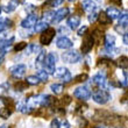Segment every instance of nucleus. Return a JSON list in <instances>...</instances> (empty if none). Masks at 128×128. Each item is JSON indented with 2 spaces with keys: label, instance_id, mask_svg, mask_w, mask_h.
Instances as JSON below:
<instances>
[{
  "label": "nucleus",
  "instance_id": "2f4dec72",
  "mask_svg": "<svg viewBox=\"0 0 128 128\" xmlns=\"http://www.w3.org/2000/svg\"><path fill=\"white\" fill-rule=\"evenodd\" d=\"M98 16H99V13H98L97 10H96V12H93V13H90V14H88V22H91V24L96 22V20L98 19Z\"/></svg>",
  "mask_w": 128,
  "mask_h": 128
},
{
  "label": "nucleus",
  "instance_id": "423d86ee",
  "mask_svg": "<svg viewBox=\"0 0 128 128\" xmlns=\"http://www.w3.org/2000/svg\"><path fill=\"white\" fill-rule=\"evenodd\" d=\"M55 34H56V30L54 28H47L44 32H42L40 36V42L42 46H48V44L51 43L52 38L55 37Z\"/></svg>",
  "mask_w": 128,
  "mask_h": 128
},
{
  "label": "nucleus",
  "instance_id": "b1692460",
  "mask_svg": "<svg viewBox=\"0 0 128 128\" xmlns=\"http://www.w3.org/2000/svg\"><path fill=\"white\" fill-rule=\"evenodd\" d=\"M92 36L94 38V43H98V44H101L102 40H104V35L101 33L99 29H96L93 33H92Z\"/></svg>",
  "mask_w": 128,
  "mask_h": 128
},
{
  "label": "nucleus",
  "instance_id": "bb28decb",
  "mask_svg": "<svg viewBox=\"0 0 128 128\" xmlns=\"http://www.w3.org/2000/svg\"><path fill=\"white\" fill-rule=\"evenodd\" d=\"M10 114H12V111H10V108L8 107H2L0 108V118L4 119V120H6V119H8L10 116Z\"/></svg>",
  "mask_w": 128,
  "mask_h": 128
},
{
  "label": "nucleus",
  "instance_id": "f257e3e1",
  "mask_svg": "<svg viewBox=\"0 0 128 128\" xmlns=\"http://www.w3.org/2000/svg\"><path fill=\"white\" fill-rule=\"evenodd\" d=\"M111 93L107 90H104V88H99V90H96V91L92 92V99L94 102L99 105H105L106 102L111 100Z\"/></svg>",
  "mask_w": 128,
  "mask_h": 128
},
{
  "label": "nucleus",
  "instance_id": "9b49d317",
  "mask_svg": "<svg viewBox=\"0 0 128 128\" xmlns=\"http://www.w3.org/2000/svg\"><path fill=\"white\" fill-rule=\"evenodd\" d=\"M66 24L70 29L74 30V29H77V28L79 27V24H80V18L78 16V15H72V16H70L68 19Z\"/></svg>",
  "mask_w": 128,
  "mask_h": 128
},
{
  "label": "nucleus",
  "instance_id": "a211bd4d",
  "mask_svg": "<svg viewBox=\"0 0 128 128\" xmlns=\"http://www.w3.org/2000/svg\"><path fill=\"white\" fill-rule=\"evenodd\" d=\"M18 5H19V1H18V0H10V2L4 7V10H5L6 13H10V12H13V10H16Z\"/></svg>",
  "mask_w": 128,
  "mask_h": 128
},
{
  "label": "nucleus",
  "instance_id": "58836bf2",
  "mask_svg": "<svg viewBox=\"0 0 128 128\" xmlns=\"http://www.w3.org/2000/svg\"><path fill=\"white\" fill-rule=\"evenodd\" d=\"M50 128H61V124H60V120L58 119H54L50 124Z\"/></svg>",
  "mask_w": 128,
  "mask_h": 128
},
{
  "label": "nucleus",
  "instance_id": "c9c22d12",
  "mask_svg": "<svg viewBox=\"0 0 128 128\" xmlns=\"http://www.w3.org/2000/svg\"><path fill=\"white\" fill-rule=\"evenodd\" d=\"M64 0H48L47 2L50 5V6L55 7V6H60V5H62L63 4Z\"/></svg>",
  "mask_w": 128,
  "mask_h": 128
},
{
  "label": "nucleus",
  "instance_id": "603ef678",
  "mask_svg": "<svg viewBox=\"0 0 128 128\" xmlns=\"http://www.w3.org/2000/svg\"><path fill=\"white\" fill-rule=\"evenodd\" d=\"M127 94H128V93H127Z\"/></svg>",
  "mask_w": 128,
  "mask_h": 128
},
{
  "label": "nucleus",
  "instance_id": "72a5a7b5",
  "mask_svg": "<svg viewBox=\"0 0 128 128\" xmlns=\"http://www.w3.org/2000/svg\"><path fill=\"white\" fill-rule=\"evenodd\" d=\"M8 88H10V84L8 83H4V84L0 85V94H4L8 92Z\"/></svg>",
  "mask_w": 128,
  "mask_h": 128
},
{
  "label": "nucleus",
  "instance_id": "f8f14e48",
  "mask_svg": "<svg viewBox=\"0 0 128 128\" xmlns=\"http://www.w3.org/2000/svg\"><path fill=\"white\" fill-rule=\"evenodd\" d=\"M82 8L88 13H93L97 10V5L92 0H84L82 1Z\"/></svg>",
  "mask_w": 128,
  "mask_h": 128
},
{
  "label": "nucleus",
  "instance_id": "f03ea898",
  "mask_svg": "<svg viewBox=\"0 0 128 128\" xmlns=\"http://www.w3.org/2000/svg\"><path fill=\"white\" fill-rule=\"evenodd\" d=\"M58 61V56L56 52H49L46 57V62H44V70L47 71L49 74H55V65Z\"/></svg>",
  "mask_w": 128,
  "mask_h": 128
},
{
  "label": "nucleus",
  "instance_id": "e433bc0d",
  "mask_svg": "<svg viewBox=\"0 0 128 128\" xmlns=\"http://www.w3.org/2000/svg\"><path fill=\"white\" fill-rule=\"evenodd\" d=\"M30 49H32V52H35V54H37V55L42 51L40 46H36V44H30Z\"/></svg>",
  "mask_w": 128,
  "mask_h": 128
},
{
  "label": "nucleus",
  "instance_id": "6ab92c4d",
  "mask_svg": "<svg viewBox=\"0 0 128 128\" xmlns=\"http://www.w3.org/2000/svg\"><path fill=\"white\" fill-rule=\"evenodd\" d=\"M98 20H99V22H100V24H104V26H106V24H111V19L107 16V14L105 13V12H99V16H98Z\"/></svg>",
  "mask_w": 128,
  "mask_h": 128
},
{
  "label": "nucleus",
  "instance_id": "2eb2a0df",
  "mask_svg": "<svg viewBox=\"0 0 128 128\" xmlns=\"http://www.w3.org/2000/svg\"><path fill=\"white\" fill-rule=\"evenodd\" d=\"M46 51H41L40 54L36 56V60H35V66L38 69V70H41V68L44 66V62H46Z\"/></svg>",
  "mask_w": 128,
  "mask_h": 128
},
{
  "label": "nucleus",
  "instance_id": "c756f323",
  "mask_svg": "<svg viewBox=\"0 0 128 128\" xmlns=\"http://www.w3.org/2000/svg\"><path fill=\"white\" fill-rule=\"evenodd\" d=\"M1 101L6 105L5 107H7V105H8V108L14 107V101H13V99H12V98H1Z\"/></svg>",
  "mask_w": 128,
  "mask_h": 128
},
{
  "label": "nucleus",
  "instance_id": "8fccbe9b",
  "mask_svg": "<svg viewBox=\"0 0 128 128\" xmlns=\"http://www.w3.org/2000/svg\"><path fill=\"white\" fill-rule=\"evenodd\" d=\"M1 10H2V8H1V6H0V13H1Z\"/></svg>",
  "mask_w": 128,
  "mask_h": 128
},
{
  "label": "nucleus",
  "instance_id": "20e7f679",
  "mask_svg": "<svg viewBox=\"0 0 128 128\" xmlns=\"http://www.w3.org/2000/svg\"><path fill=\"white\" fill-rule=\"evenodd\" d=\"M74 97L79 99V100H82V101H86L92 97V92L88 86H79V88H74Z\"/></svg>",
  "mask_w": 128,
  "mask_h": 128
},
{
  "label": "nucleus",
  "instance_id": "412c9836",
  "mask_svg": "<svg viewBox=\"0 0 128 128\" xmlns=\"http://www.w3.org/2000/svg\"><path fill=\"white\" fill-rule=\"evenodd\" d=\"M55 19V12L54 10H46L43 14V16H42V20L46 21V22H52Z\"/></svg>",
  "mask_w": 128,
  "mask_h": 128
},
{
  "label": "nucleus",
  "instance_id": "0eeeda50",
  "mask_svg": "<svg viewBox=\"0 0 128 128\" xmlns=\"http://www.w3.org/2000/svg\"><path fill=\"white\" fill-rule=\"evenodd\" d=\"M26 71H27V65H24V64H14L13 66L10 68V74L15 78H21L26 74Z\"/></svg>",
  "mask_w": 128,
  "mask_h": 128
},
{
  "label": "nucleus",
  "instance_id": "4c0bfd02",
  "mask_svg": "<svg viewBox=\"0 0 128 128\" xmlns=\"http://www.w3.org/2000/svg\"><path fill=\"white\" fill-rule=\"evenodd\" d=\"M78 126L80 128H85L88 126V121L84 118H78Z\"/></svg>",
  "mask_w": 128,
  "mask_h": 128
},
{
  "label": "nucleus",
  "instance_id": "ddd939ff",
  "mask_svg": "<svg viewBox=\"0 0 128 128\" xmlns=\"http://www.w3.org/2000/svg\"><path fill=\"white\" fill-rule=\"evenodd\" d=\"M105 13L107 14V16L110 18L111 20H115V19H119V18L121 16V12H120V10L116 8V7H108Z\"/></svg>",
  "mask_w": 128,
  "mask_h": 128
},
{
  "label": "nucleus",
  "instance_id": "cd10ccee",
  "mask_svg": "<svg viewBox=\"0 0 128 128\" xmlns=\"http://www.w3.org/2000/svg\"><path fill=\"white\" fill-rule=\"evenodd\" d=\"M36 76L38 77V79H40L41 82H46L48 80V77H49V74H48L47 71L44 70V69H41V70H38L37 71V74H36Z\"/></svg>",
  "mask_w": 128,
  "mask_h": 128
},
{
  "label": "nucleus",
  "instance_id": "f3484780",
  "mask_svg": "<svg viewBox=\"0 0 128 128\" xmlns=\"http://www.w3.org/2000/svg\"><path fill=\"white\" fill-rule=\"evenodd\" d=\"M16 110L19 112H21V113H24V114H29L34 108L32 107V106H29V105L26 102V104H19L16 106Z\"/></svg>",
  "mask_w": 128,
  "mask_h": 128
},
{
  "label": "nucleus",
  "instance_id": "3c124183",
  "mask_svg": "<svg viewBox=\"0 0 128 128\" xmlns=\"http://www.w3.org/2000/svg\"><path fill=\"white\" fill-rule=\"evenodd\" d=\"M69 1H74V0H69Z\"/></svg>",
  "mask_w": 128,
  "mask_h": 128
},
{
  "label": "nucleus",
  "instance_id": "4be33fe9",
  "mask_svg": "<svg viewBox=\"0 0 128 128\" xmlns=\"http://www.w3.org/2000/svg\"><path fill=\"white\" fill-rule=\"evenodd\" d=\"M69 72V70H68L66 68H64V66H58L56 70H55V74H54V76L55 77H57V78H63L65 74Z\"/></svg>",
  "mask_w": 128,
  "mask_h": 128
},
{
  "label": "nucleus",
  "instance_id": "dca6fc26",
  "mask_svg": "<svg viewBox=\"0 0 128 128\" xmlns=\"http://www.w3.org/2000/svg\"><path fill=\"white\" fill-rule=\"evenodd\" d=\"M48 27V22H46V21L41 20V21H37V24H35V27H34V32L35 33H41V32H44Z\"/></svg>",
  "mask_w": 128,
  "mask_h": 128
},
{
  "label": "nucleus",
  "instance_id": "37998d69",
  "mask_svg": "<svg viewBox=\"0 0 128 128\" xmlns=\"http://www.w3.org/2000/svg\"><path fill=\"white\" fill-rule=\"evenodd\" d=\"M122 41H124V43L128 46V30L126 32V33H124V36H122Z\"/></svg>",
  "mask_w": 128,
  "mask_h": 128
},
{
  "label": "nucleus",
  "instance_id": "1a4fd4ad",
  "mask_svg": "<svg viewBox=\"0 0 128 128\" xmlns=\"http://www.w3.org/2000/svg\"><path fill=\"white\" fill-rule=\"evenodd\" d=\"M56 46L60 49H70V48L74 47V42L66 36H61L58 37L57 41H56Z\"/></svg>",
  "mask_w": 128,
  "mask_h": 128
},
{
  "label": "nucleus",
  "instance_id": "39448f33",
  "mask_svg": "<svg viewBox=\"0 0 128 128\" xmlns=\"http://www.w3.org/2000/svg\"><path fill=\"white\" fill-rule=\"evenodd\" d=\"M93 46H94V38L92 36V34H86V35H84L83 43H82V47H80L82 52H83V54H88V52L92 50Z\"/></svg>",
  "mask_w": 128,
  "mask_h": 128
},
{
  "label": "nucleus",
  "instance_id": "5701e85b",
  "mask_svg": "<svg viewBox=\"0 0 128 128\" xmlns=\"http://www.w3.org/2000/svg\"><path fill=\"white\" fill-rule=\"evenodd\" d=\"M28 84L26 80H18L14 85V88H15V91H19V92H22L24 91L26 88H27Z\"/></svg>",
  "mask_w": 128,
  "mask_h": 128
},
{
  "label": "nucleus",
  "instance_id": "de8ad7c7",
  "mask_svg": "<svg viewBox=\"0 0 128 128\" xmlns=\"http://www.w3.org/2000/svg\"><path fill=\"white\" fill-rule=\"evenodd\" d=\"M0 128H10V126H7V125H1V126H0Z\"/></svg>",
  "mask_w": 128,
  "mask_h": 128
},
{
  "label": "nucleus",
  "instance_id": "aec40b11",
  "mask_svg": "<svg viewBox=\"0 0 128 128\" xmlns=\"http://www.w3.org/2000/svg\"><path fill=\"white\" fill-rule=\"evenodd\" d=\"M120 27L128 28V12H124L121 13V16L119 18V24Z\"/></svg>",
  "mask_w": 128,
  "mask_h": 128
},
{
  "label": "nucleus",
  "instance_id": "7ed1b4c3",
  "mask_svg": "<svg viewBox=\"0 0 128 128\" xmlns=\"http://www.w3.org/2000/svg\"><path fill=\"white\" fill-rule=\"evenodd\" d=\"M62 60L63 62L68 64H74L82 60V54L77 50H68L62 54Z\"/></svg>",
  "mask_w": 128,
  "mask_h": 128
},
{
  "label": "nucleus",
  "instance_id": "7c9ffc66",
  "mask_svg": "<svg viewBox=\"0 0 128 128\" xmlns=\"http://www.w3.org/2000/svg\"><path fill=\"white\" fill-rule=\"evenodd\" d=\"M88 76L86 74H80L74 78V80L77 82V83H84V82L88 80Z\"/></svg>",
  "mask_w": 128,
  "mask_h": 128
},
{
  "label": "nucleus",
  "instance_id": "473e14b6",
  "mask_svg": "<svg viewBox=\"0 0 128 128\" xmlns=\"http://www.w3.org/2000/svg\"><path fill=\"white\" fill-rule=\"evenodd\" d=\"M28 47V44L26 43V42H20V43H18L15 47H14V50L15 51H21V50H24V48H27Z\"/></svg>",
  "mask_w": 128,
  "mask_h": 128
},
{
  "label": "nucleus",
  "instance_id": "a18cd8bd",
  "mask_svg": "<svg viewBox=\"0 0 128 128\" xmlns=\"http://www.w3.org/2000/svg\"><path fill=\"white\" fill-rule=\"evenodd\" d=\"M93 128H108L106 125H98V126H96V127H93Z\"/></svg>",
  "mask_w": 128,
  "mask_h": 128
},
{
  "label": "nucleus",
  "instance_id": "f704fd0d",
  "mask_svg": "<svg viewBox=\"0 0 128 128\" xmlns=\"http://www.w3.org/2000/svg\"><path fill=\"white\" fill-rule=\"evenodd\" d=\"M60 101H61V104H62V105L66 106V105L71 104V97H70V96H64V97L62 98V99H61Z\"/></svg>",
  "mask_w": 128,
  "mask_h": 128
},
{
  "label": "nucleus",
  "instance_id": "a878e982",
  "mask_svg": "<svg viewBox=\"0 0 128 128\" xmlns=\"http://www.w3.org/2000/svg\"><path fill=\"white\" fill-rule=\"evenodd\" d=\"M116 64H118L121 69H127L128 68V57L127 56H120V57L118 58V61H116Z\"/></svg>",
  "mask_w": 128,
  "mask_h": 128
},
{
  "label": "nucleus",
  "instance_id": "9d476101",
  "mask_svg": "<svg viewBox=\"0 0 128 128\" xmlns=\"http://www.w3.org/2000/svg\"><path fill=\"white\" fill-rule=\"evenodd\" d=\"M69 14V8L68 7H62L58 10L55 12V19L52 21V24H58L63 20L64 18H66V15Z\"/></svg>",
  "mask_w": 128,
  "mask_h": 128
},
{
  "label": "nucleus",
  "instance_id": "c03bdc74",
  "mask_svg": "<svg viewBox=\"0 0 128 128\" xmlns=\"http://www.w3.org/2000/svg\"><path fill=\"white\" fill-rule=\"evenodd\" d=\"M61 128H71L70 125H69V122H68V120H63V121H62Z\"/></svg>",
  "mask_w": 128,
  "mask_h": 128
},
{
  "label": "nucleus",
  "instance_id": "09e8293b",
  "mask_svg": "<svg viewBox=\"0 0 128 128\" xmlns=\"http://www.w3.org/2000/svg\"><path fill=\"white\" fill-rule=\"evenodd\" d=\"M2 61H4V57H0V65H1V63H2Z\"/></svg>",
  "mask_w": 128,
  "mask_h": 128
},
{
  "label": "nucleus",
  "instance_id": "49530a36",
  "mask_svg": "<svg viewBox=\"0 0 128 128\" xmlns=\"http://www.w3.org/2000/svg\"><path fill=\"white\" fill-rule=\"evenodd\" d=\"M60 30H61L62 33H68V29L66 28H64V27H61L60 28Z\"/></svg>",
  "mask_w": 128,
  "mask_h": 128
},
{
  "label": "nucleus",
  "instance_id": "a19ab883",
  "mask_svg": "<svg viewBox=\"0 0 128 128\" xmlns=\"http://www.w3.org/2000/svg\"><path fill=\"white\" fill-rule=\"evenodd\" d=\"M86 32H88V27H86V26H83V27L78 30V35H79V36H84V35H86Z\"/></svg>",
  "mask_w": 128,
  "mask_h": 128
},
{
  "label": "nucleus",
  "instance_id": "79ce46f5",
  "mask_svg": "<svg viewBox=\"0 0 128 128\" xmlns=\"http://www.w3.org/2000/svg\"><path fill=\"white\" fill-rule=\"evenodd\" d=\"M24 10H26V12H29V14H32V12L35 10V6H33L32 4H27L26 7H24Z\"/></svg>",
  "mask_w": 128,
  "mask_h": 128
},
{
  "label": "nucleus",
  "instance_id": "4468645a",
  "mask_svg": "<svg viewBox=\"0 0 128 128\" xmlns=\"http://www.w3.org/2000/svg\"><path fill=\"white\" fill-rule=\"evenodd\" d=\"M13 26V21L8 18H0V34Z\"/></svg>",
  "mask_w": 128,
  "mask_h": 128
},
{
  "label": "nucleus",
  "instance_id": "c85d7f7f",
  "mask_svg": "<svg viewBox=\"0 0 128 128\" xmlns=\"http://www.w3.org/2000/svg\"><path fill=\"white\" fill-rule=\"evenodd\" d=\"M26 82H27L28 85H33V86H35V85H38L40 84V79H38V77L37 76H28L27 78H26Z\"/></svg>",
  "mask_w": 128,
  "mask_h": 128
},
{
  "label": "nucleus",
  "instance_id": "6e6552de",
  "mask_svg": "<svg viewBox=\"0 0 128 128\" xmlns=\"http://www.w3.org/2000/svg\"><path fill=\"white\" fill-rule=\"evenodd\" d=\"M37 21H38V18H37L36 14H29L27 16L24 18V20L21 21V27L24 28V29H29V28H33L35 27V24H37Z\"/></svg>",
  "mask_w": 128,
  "mask_h": 128
},
{
  "label": "nucleus",
  "instance_id": "393cba45",
  "mask_svg": "<svg viewBox=\"0 0 128 128\" xmlns=\"http://www.w3.org/2000/svg\"><path fill=\"white\" fill-rule=\"evenodd\" d=\"M50 88L51 91L54 92L55 94H60V93H62L64 90V86L63 84H58V83H54V84L50 85Z\"/></svg>",
  "mask_w": 128,
  "mask_h": 128
},
{
  "label": "nucleus",
  "instance_id": "ea45409f",
  "mask_svg": "<svg viewBox=\"0 0 128 128\" xmlns=\"http://www.w3.org/2000/svg\"><path fill=\"white\" fill-rule=\"evenodd\" d=\"M62 80H63V83H70V82L72 80V76H71L70 72H68V74L62 78Z\"/></svg>",
  "mask_w": 128,
  "mask_h": 128
}]
</instances>
